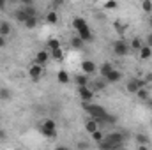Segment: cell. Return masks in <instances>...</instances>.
Segmentation results:
<instances>
[{
	"label": "cell",
	"instance_id": "obj_28",
	"mask_svg": "<svg viewBox=\"0 0 152 150\" xmlns=\"http://www.w3.org/2000/svg\"><path fill=\"white\" fill-rule=\"evenodd\" d=\"M71 46H73V48H78V50H80V48L83 46V41H81L80 37H73V39H71Z\"/></svg>",
	"mask_w": 152,
	"mask_h": 150
},
{
	"label": "cell",
	"instance_id": "obj_38",
	"mask_svg": "<svg viewBox=\"0 0 152 150\" xmlns=\"http://www.w3.org/2000/svg\"><path fill=\"white\" fill-rule=\"evenodd\" d=\"M4 7H5V4H4V2H0V9H4Z\"/></svg>",
	"mask_w": 152,
	"mask_h": 150
},
{
	"label": "cell",
	"instance_id": "obj_31",
	"mask_svg": "<svg viewBox=\"0 0 152 150\" xmlns=\"http://www.w3.org/2000/svg\"><path fill=\"white\" fill-rule=\"evenodd\" d=\"M88 147H90V145H88L87 141H78V143H76V149L78 150H88Z\"/></svg>",
	"mask_w": 152,
	"mask_h": 150
},
{
	"label": "cell",
	"instance_id": "obj_8",
	"mask_svg": "<svg viewBox=\"0 0 152 150\" xmlns=\"http://www.w3.org/2000/svg\"><path fill=\"white\" fill-rule=\"evenodd\" d=\"M50 51L48 50H42V51H39L37 55H36V64H39V66H44L48 60H50Z\"/></svg>",
	"mask_w": 152,
	"mask_h": 150
},
{
	"label": "cell",
	"instance_id": "obj_13",
	"mask_svg": "<svg viewBox=\"0 0 152 150\" xmlns=\"http://www.w3.org/2000/svg\"><path fill=\"white\" fill-rule=\"evenodd\" d=\"M118 79H120V73H118L117 69H113V71H112L110 74L104 78V81H106V83H117Z\"/></svg>",
	"mask_w": 152,
	"mask_h": 150
},
{
	"label": "cell",
	"instance_id": "obj_24",
	"mask_svg": "<svg viewBox=\"0 0 152 150\" xmlns=\"http://www.w3.org/2000/svg\"><path fill=\"white\" fill-rule=\"evenodd\" d=\"M90 136H92V140H94V141H97V143H101V141L104 140V134H103L101 131H96V133H92Z\"/></svg>",
	"mask_w": 152,
	"mask_h": 150
},
{
	"label": "cell",
	"instance_id": "obj_3",
	"mask_svg": "<svg viewBox=\"0 0 152 150\" xmlns=\"http://www.w3.org/2000/svg\"><path fill=\"white\" fill-rule=\"evenodd\" d=\"M126 88H127V92L129 94H136L140 88H145V81L143 79H129L127 81V85H126Z\"/></svg>",
	"mask_w": 152,
	"mask_h": 150
},
{
	"label": "cell",
	"instance_id": "obj_30",
	"mask_svg": "<svg viewBox=\"0 0 152 150\" xmlns=\"http://www.w3.org/2000/svg\"><path fill=\"white\" fill-rule=\"evenodd\" d=\"M94 85H96V88H97V90H103V88L106 87V81H104V78H103V79H97Z\"/></svg>",
	"mask_w": 152,
	"mask_h": 150
},
{
	"label": "cell",
	"instance_id": "obj_2",
	"mask_svg": "<svg viewBox=\"0 0 152 150\" xmlns=\"http://www.w3.org/2000/svg\"><path fill=\"white\" fill-rule=\"evenodd\" d=\"M41 133H42L46 138H55V136H57V124H55L51 118L44 120V122L41 124Z\"/></svg>",
	"mask_w": 152,
	"mask_h": 150
},
{
	"label": "cell",
	"instance_id": "obj_37",
	"mask_svg": "<svg viewBox=\"0 0 152 150\" xmlns=\"http://www.w3.org/2000/svg\"><path fill=\"white\" fill-rule=\"evenodd\" d=\"M138 150H149V147L147 145H142V147H138Z\"/></svg>",
	"mask_w": 152,
	"mask_h": 150
},
{
	"label": "cell",
	"instance_id": "obj_26",
	"mask_svg": "<svg viewBox=\"0 0 152 150\" xmlns=\"http://www.w3.org/2000/svg\"><path fill=\"white\" fill-rule=\"evenodd\" d=\"M142 46H143V44H142V39L134 37L131 41V48H133V50H142Z\"/></svg>",
	"mask_w": 152,
	"mask_h": 150
},
{
	"label": "cell",
	"instance_id": "obj_29",
	"mask_svg": "<svg viewBox=\"0 0 152 150\" xmlns=\"http://www.w3.org/2000/svg\"><path fill=\"white\" fill-rule=\"evenodd\" d=\"M117 7H118V2H115V0H110V2L104 4V9H108V11L110 9H117Z\"/></svg>",
	"mask_w": 152,
	"mask_h": 150
},
{
	"label": "cell",
	"instance_id": "obj_21",
	"mask_svg": "<svg viewBox=\"0 0 152 150\" xmlns=\"http://www.w3.org/2000/svg\"><path fill=\"white\" fill-rule=\"evenodd\" d=\"M23 11L27 12V16H34V18H36V14H37V9H36L32 4H30V5H25V7H23Z\"/></svg>",
	"mask_w": 152,
	"mask_h": 150
},
{
	"label": "cell",
	"instance_id": "obj_19",
	"mask_svg": "<svg viewBox=\"0 0 152 150\" xmlns=\"http://www.w3.org/2000/svg\"><path fill=\"white\" fill-rule=\"evenodd\" d=\"M14 18H16L18 21H21V23H25V21H27V18H30V16H27V12H25L23 9H20V11H16Z\"/></svg>",
	"mask_w": 152,
	"mask_h": 150
},
{
	"label": "cell",
	"instance_id": "obj_23",
	"mask_svg": "<svg viewBox=\"0 0 152 150\" xmlns=\"http://www.w3.org/2000/svg\"><path fill=\"white\" fill-rule=\"evenodd\" d=\"M50 55H51L55 60H62V58H64V51H62V48H60V50H55V51H50Z\"/></svg>",
	"mask_w": 152,
	"mask_h": 150
},
{
	"label": "cell",
	"instance_id": "obj_16",
	"mask_svg": "<svg viewBox=\"0 0 152 150\" xmlns=\"http://www.w3.org/2000/svg\"><path fill=\"white\" fill-rule=\"evenodd\" d=\"M134 140H136V143H138L140 147H142V145H147V147H149V141H151V140H149V136H147V134H142V133H140V134H136V136H134Z\"/></svg>",
	"mask_w": 152,
	"mask_h": 150
},
{
	"label": "cell",
	"instance_id": "obj_6",
	"mask_svg": "<svg viewBox=\"0 0 152 150\" xmlns=\"http://www.w3.org/2000/svg\"><path fill=\"white\" fill-rule=\"evenodd\" d=\"M81 71H83V74H94L96 71H97V67H96V64L92 62V60H83L81 62Z\"/></svg>",
	"mask_w": 152,
	"mask_h": 150
},
{
	"label": "cell",
	"instance_id": "obj_4",
	"mask_svg": "<svg viewBox=\"0 0 152 150\" xmlns=\"http://www.w3.org/2000/svg\"><path fill=\"white\" fill-rule=\"evenodd\" d=\"M113 51H115V55H118V57H126L129 53V46L124 41H117V42H113Z\"/></svg>",
	"mask_w": 152,
	"mask_h": 150
},
{
	"label": "cell",
	"instance_id": "obj_15",
	"mask_svg": "<svg viewBox=\"0 0 152 150\" xmlns=\"http://www.w3.org/2000/svg\"><path fill=\"white\" fill-rule=\"evenodd\" d=\"M112 71H113V67H112V64H110V62H106V64H103V66L99 67V73H101V76H103V78H106V76L110 74Z\"/></svg>",
	"mask_w": 152,
	"mask_h": 150
},
{
	"label": "cell",
	"instance_id": "obj_11",
	"mask_svg": "<svg viewBox=\"0 0 152 150\" xmlns=\"http://www.w3.org/2000/svg\"><path fill=\"white\" fill-rule=\"evenodd\" d=\"M85 129H87V133L88 134H92V133H96V131H99V124L92 118V120H88L87 124H85Z\"/></svg>",
	"mask_w": 152,
	"mask_h": 150
},
{
	"label": "cell",
	"instance_id": "obj_17",
	"mask_svg": "<svg viewBox=\"0 0 152 150\" xmlns=\"http://www.w3.org/2000/svg\"><path fill=\"white\" fill-rule=\"evenodd\" d=\"M48 48H50V51H55V50H60L62 46H60V41L58 39H50L48 41Z\"/></svg>",
	"mask_w": 152,
	"mask_h": 150
},
{
	"label": "cell",
	"instance_id": "obj_32",
	"mask_svg": "<svg viewBox=\"0 0 152 150\" xmlns=\"http://www.w3.org/2000/svg\"><path fill=\"white\" fill-rule=\"evenodd\" d=\"M143 81H145V85H147V83H151V81H152V73H147V74H145V79H143Z\"/></svg>",
	"mask_w": 152,
	"mask_h": 150
},
{
	"label": "cell",
	"instance_id": "obj_1",
	"mask_svg": "<svg viewBox=\"0 0 152 150\" xmlns=\"http://www.w3.org/2000/svg\"><path fill=\"white\" fill-rule=\"evenodd\" d=\"M73 25H75L76 32H78V37L81 39L83 42H87V41L92 39V32H90V28H88V25H87V21L83 18H75Z\"/></svg>",
	"mask_w": 152,
	"mask_h": 150
},
{
	"label": "cell",
	"instance_id": "obj_22",
	"mask_svg": "<svg viewBox=\"0 0 152 150\" xmlns=\"http://www.w3.org/2000/svg\"><path fill=\"white\" fill-rule=\"evenodd\" d=\"M36 25H37V18H34V16L27 18V21H25V27H27V28H34Z\"/></svg>",
	"mask_w": 152,
	"mask_h": 150
},
{
	"label": "cell",
	"instance_id": "obj_27",
	"mask_svg": "<svg viewBox=\"0 0 152 150\" xmlns=\"http://www.w3.org/2000/svg\"><path fill=\"white\" fill-rule=\"evenodd\" d=\"M142 9H143L145 12H152V2L151 0H143V2H142Z\"/></svg>",
	"mask_w": 152,
	"mask_h": 150
},
{
	"label": "cell",
	"instance_id": "obj_25",
	"mask_svg": "<svg viewBox=\"0 0 152 150\" xmlns=\"http://www.w3.org/2000/svg\"><path fill=\"white\" fill-rule=\"evenodd\" d=\"M136 94H138V97H140L142 101H147V99H149V90H147V88H140Z\"/></svg>",
	"mask_w": 152,
	"mask_h": 150
},
{
	"label": "cell",
	"instance_id": "obj_35",
	"mask_svg": "<svg viewBox=\"0 0 152 150\" xmlns=\"http://www.w3.org/2000/svg\"><path fill=\"white\" fill-rule=\"evenodd\" d=\"M55 150H69V149H67V147H64V145H60V147H57Z\"/></svg>",
	"mask_w": 152,
	"mask_h": 150
},
{
	"label": "cell",
	"instance_id": "obj_10",
	"mask_svg": "<svg viewBox=\"0 0 152 150\" xmlns=\"http://www.w3.org/2000/svg\"><path fill=\"white\" fill-rule=\"evenodd\" d=\"M151 57H152V48H149L147 44H143L142 50H140V58L142 60H149Z\"/></svg>",
	"mask_w": 152,
	"mask_h": 150
},
{
	"label": "cell",
	"instance_id": "obj_36",
	"mask_svg": "<svg viewBox=\"0 0 152 150\" xmlns=\"http://www.w3.org/2000/svg\"><path fill=\"white\" fill-rule=\"evenodd\" d=\"M0 140H5V133L4 131H0Z\"/></svg>",
	"mask_w": 152,
	"mask_h": 150
},
{
	"label": "cell",
	"instance_id": "obj_18",
	"mask_svg": "<svg viewBox=\"0 0 152 150\" xmlns=\"http://www.w3.org/2000/svg\"><path fill=\"white\" fill-rule=\"evenodd\" d=\"M57 79H58L62 85H67V83H69V74H67L66 71H58V74H57Z\"/></svg>",
	"mask_w": 152,
	"mask_h": 150
},
{
	"label": "cell",
	"instance_id": "obj_39",
	"mask_svg": "<svg viewBox=\"0 0 152 150\" xmlns=\"http://www.w3.org/2000/svg\"><path fill=\"white\" fill-rule=\"evenodd\" d=\"M149 25H151V27H152V18H151V20H149Z\"/></svg>",
	"mask_w": 152,
	"mask_h": 150
},
{
	"label": "cell",
	"instance_id": "obj_34",
	"mask_svg": "<svg viewBox=\"0 0 152 150\" xmlns=\"http://www.w3.org/2000/svg\"><path fill=\"white\" fill-rule=\"evenodd\" d=\"M147 46H149V48H152V34H149V36H147Z\"/></svg>",
	"mask_w": 152,
	"mask_h": 150
},
{
	"label": "cell",
	"instance_id": "obj_12",
	"mask_svg": "<svg viewBox=\"0 0 152 150\" xmlns=\"http://www.w3.org/2000/svg\"><path fill=\"white\" fill-rule=\"evenodd\" d=\"M75 83L78 85V88H80V87H87V85H88V76L87 74H78L75 78Z\"/></svg>",
	"mask_w": 152,
	"mask_h": 150
},
{
	"label": "cell",
	"instance_id": "obj_9",
	"mask_svg": "<svg viewBox=\"0 0 152 150\" xmlns=\"http://www.w3.org/2000/svg\"><path fill=\"white\" fill-rule=\"evenodd\" d=\"M11 30H12V27H11L9 21H2V23H0V36H2V37H7V36L11 34Z\"/></svg>",
	"mask_w": 152,
	"mask_h": 150
},
{
	"label": "cell",
	"instance_id": "obj_33",
	"mask_svg": "<svg viewBox=\"0 0 152 150\" xmlns=\"http://www.w3.org/2000/svg\"><path fill=\"white\" fill-rule=\"evenodd\" d=\"M5 44H7V39L0 36V48H5Z\"/></svg>",
	"mask_w": 152,
	"mask_h": 150
},
{
	"label": "cell",
	"instance_id": "obj_14",
	"mask_svg": "<svg viewBox=\"0 0 152 150\" xmlns=\"http://www.w3.org/2000/svg\"><path fill=\"white\" fill-rule=\"evenodd\" d=\"M11 99H12L11 90L5 88V87H0V101H11Z\"/></svg>",
	"mask_w": 152,
	"mask_h": 150
},
{
	"label": "cell",
	"instance_id": "obj_20",
	"mask_svg": "<svg viewBox=\"0 0 152 150\" xmlns=\"http://www.w3.org/2000/svg\"><path fill=\"white\" fill-rule=\"evenodd\" d=\"M46 21H48V23H51V25H55V23L58 21V16H57V12H55V11L48 12V14H46Z\"/></svg>",
	"mask_w": 152,
	"mask_h": 150
},
{
	"label": "cell",
	"instance_id": "obj_41",
	"mask_svg": "<svg viewBox=\"0 0 152 150\" xmlns=\"http://www.w3.org/2000/svg\"><path fill=\"white\" fill-rule=\"evenodd\" d=\"M151 110H152V101H151Z\"/></svg>",
	"mask_w": 152,
	"mask_h": 150
},
{
	"label": "cell",
	"instance_id": "obj_5",
	"mask_svg": "<svg viewBox=\"0 0 152 150\" xmlns=\"http://www.w3.org/2000/svg\"><path fill=\"white\" fill-rule=\"evenodd\" d=\"M78 92H80V97H81L83 104H88V103H92L94 92H92V90H90L88 87H80V88H78Z\"/></svg>",
	"mask_w": 152,
	"mask_h": 150
},
{
	"label": "cell",
	"instance_id": "obj_40",
	"mask_svg": "<svg viewBox=\"0 0 152 150\" xmlns=\"http://www.w3.org/2000/svg\"><path fill=\"white\" fill-rule=\"evenodd\" d=\"M117 150H126V149H124V147H122V149H117Z\"/></svg>",
	"mask_w": 152,
	"mask_h": 150
},
{
	"label": "cell",
	"instance_id": "obj_7",
	"mask_svg": "<svg viewBox=\"0 0 152 150\" xmlns=\"http://www.w3.org/2000/svg\"><path fill=\"white\" fill-rule=\"evenodd\" d=\"M28 74L30 78L34 79V81H37L41 74H42V66H39V64H34V66H30V69H28Z\"/></svg>",
	"mask_w": 152,
	"mask_h": 150
}]
</instances>
